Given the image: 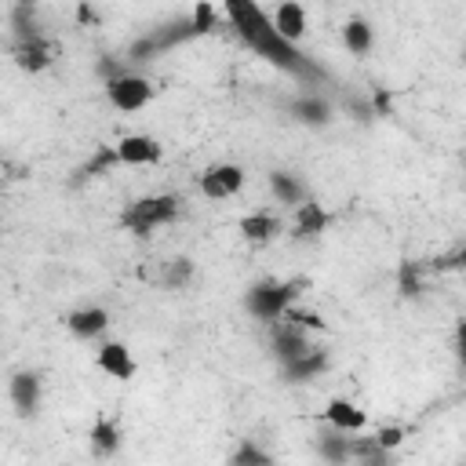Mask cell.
Here are the masks:
<instances>
[{"instance_id": "8fae6325", "label": "cell", "mask_w": 466, "mask_h": 466, "mask_svg": "<svg viewBox=\"0 0 466 466\" xmlns=\"http://www.w3.org/2000/svg\"><path fill=\"white\" fill-rule=\"evenodd\" d=\"M98 368L106 371V375H113V379H131L135 375V357H131V350L124 346V342H106L102 350H98Z\"/></svg>"}, {"instance_id": "4dcf8cb0", "label": "cell", "mask_w": 466, "mask_h": 466, "mask_svg": "<svg viewBox=\"0 0 466 466\" xmlns=\"http://www.w3.org/2000/svg\"><path fill=\"white\" fill-rule=\"evenodd\" d=\"M76 18H80V22H95V11H91L87 4H80V7H76Z\"/></svg>"}, {"instance_id": "d6986e66", "label": "cell", "mask_w": 466, "mask_h": 466, "mask_svg": "<svg viewBox=\"0 0 466 466\" xmlns=\"http://www.w3.org/2000/svg\"><path fill=\"white\" fill-rule=\"evenodd\" d=\"M87 437H91L95 455H102V459H106V455H113V451L120 448V426H116V422H109L106 415H98V419H95V426H91V433H87Z\"/></svg>"}, {"instance_id": "7a4b0ae2", "label": "cell", "mask_w": 466, "mask_h": 466, "mask_svg": "<svg viewBox=\"0 0 466 466\" xmlns=\"http://www.w3.org/2000/svg\"><path fill=\"white\" fill-rule=\"evenodd\" d=\"M182 211V200L171 197V193H153V197H138L124 208L120 215V226L135 237H149L157 226H167L171 218H178Z\"/></svg>"}, {"instance_id": "7402d4cb", "label": "cell", "mask_w": 466, "mask_h": 466, "mask_svg": "<svg viewBox=\"0 0 466 466\" xmlns=\"http://www.w3.org/2000/svg\"><path fill=\"white\" fill-rule=\"evenodd\" d=\"M342 44L353 51V55H368L371 51V25L364 18H350L342 25Z\"/></svg>"}, {"instance_id": "7c38bea8", "label": "cell", "mask_w": 466, "mask_h": 466, "mask_svg": "<svg viewBox=\"0 0 466 466\" xmlns=\"http://www.w3.org/2000/svg\"><path fill=\"white\" fill-rule=\"evenodd\" d=\"M324 368H328V353L324 350H306L302 357H295V360L284 364V382H309Z\"/></svg>"}, {"instance_id": "83f0119b", "label": "cell", "mask_w": 466, "mask_h": 466, "mask_svg": "<svg viewBox=\"0 0 466 466\" xmlns=\"http://www.w3.org/2000/svg\"><path fill=\"white\" fill-rule=\"evenodd\" d=\"M433 269H466V244H462L459 251H451V255L437 258V262H433Z\"/></svg>"}, {"instance_id": "3957f363", "label": "cell", "mask_w": 466, "mask_h": 466, "mask_svg": "<svg viewBox=\"0 0 466 466\" xmlns=\"http://www.w3.org/2000/svg\"><path fill=\"white\" fill-rule=\"evenodd\" d=\"M299 280H258L244 291V309L255 317V320H280L295 299H299Z\"/></svg>"}, {"instance_id": "5b68a950", "label": "cell", "mask_w": 466, "mask_h": 466, "mask_svg": "<svg viewBox=\"0 0 466 466\" xmlns=\"http://www.w3.org/2000/svg\"><path fill=\"white\" fill-rule=\"evenodd\" d=\"M269 350H273V357H277L280 364H288V360L302 357V353H306V350H313V346H309V339H306L302 324H295V320L280 317V320H273V339H269Z\"/></svg>"}, {"instance_id": "ac0fdd59", "label": "cell", "mask_w": 466, "mask_h": 466, "mask_svg": "<svg viewBox=\"0 0 466 466\" xmlns=\"http://www.w3.org/2000/svg\"><path fill=\"white\" fill-rule=\"evenodd\" d=\"M240 233H244L248 244H269V240L280 233V222H277V215L255 211V215H244V218H240Z\"/></svg>"}, {"instance_id": "52a82bcc", "label": "cell", "mask_w": 466, "mask_h": 466, "mask_svg": "<svg viewBox=\"0 0 466 466\" xmlns=\"http://www.w3.org/2000/svg\"><path fill=\"white\" fill-rule=\"evenodd\" d=\"M116 157L120 164H157L164 157V146L149 135H124L116 142Z\"/></svg>"}, {"instance_id": "30bf717a", "label": "cell", "mask_w": 466, "mask_h": 466, "mask_svg": "<svg viewBox=\"0 0 466 466\" xmlns=\"http://www.w3.org/2000/svg\"><path fill=\"white\" fill-rule=\"evenodd\" d=\"M15 62L25 73H40L51 66V44L44 36H29V40H15Z\"/></svg>"}, {"instance_id": "4316f807", "label": "cell", "mask_w": 466, "mask_h": 466, "mask_svg": "<svg viewBox=\"0 0 466 466\" xmlns=\"http://www.w3.org/2000/svg\"><path fill=\"white\" fill-rule=\"evenodd\" d=\"M284 317H288V320H295V324H302V328H324V320H320L317 313H309V309H295V306H291Z\"/></svg>"}, {"instance_id": "484cf974", "label": "cell", "mask_w": 466, "mask_h": 466, "mask_svg": "<svg viewBox=\"0 0 466 466\" xmlns=\"http://www.w3.org/2000/svg\"><path fill=\"white\" fill-rule=\"evenodd\" d=\"M98 73H102V80H116V76H124V73H127V66H124V62H116L113 55H102V58H98Z\"/></svg>"}, {"instance_id": "f546056e", "label": "cell", "mask_w": 466, "mask_h": 466, "mask_svg": "<svg viewBox=\"0 0 466 466\" xmlns=\"http://www.w3.org/2000/svg\"><path fill=\"white\" fill-rule=\"evenodd\" d=\"M455 357H459V364H466V320H459V328H455Z\"/></svg>"}, {"instance_id": "603a6c76", "label": "cell", "mask_w": 466, "mask_h": 466, "mask_svg": "<svg viewBox=\"0 0 466 466\" xmlns=\"http://www.w3.org/2000/svg\"><path fill=\"white\" fill-rule=\"evenodd\" d=\"M189 277H193V258H186V255H178L164 266V284L167 288H186Z\"/></svg>"}, {"instance_id": "1f68e13d", "label": "cell", "mask_w": 466, "mask_h": 466, "mask_svg": "<svg viewBox=\"0 0 466 466\" xmlns=\"http://www.w3.org/2000/svg\"><path fill=\"white\" fill-rule=\"evenodd\" d=\"M462 66H466V47H462Z\"/></svg>"}, {"instance_id": "ffe728a7", "label": "cell", "mask_w": 466, "mask_h": 466, "mask_svg": "<svg viewBox=\"0 0 466 466\" xmlns=\"http://www.w3.org/2000/svg\"><path fill=\"white\" fill-rule=\"evenodd\" d=\"M120 164V157H116V146H102L87 164H80L76 171H73V186H80L84 178H98V175H106L109 167H116Z\"/></svg>"}, {"instance_id": "ba28073f", "label": "cell", "mask_w": 466, "mask_h": 466, "mask_svg": "<svg viewBox=\"0 0 466 466\" xmlns=\"http://www.w3.org/2000/svg\"><path fill=\"white\" fill-rule=\"evenodd\" d=\"M66 328H69L76 339H95V335H102V331L109 328V313H106L102 306H80V309H73V313L66 317Z\"/></svg>"}, {"instance_id": "9a60e30c", "label": "cell", "mask_w": 466, "mask_h": 466, "mask_svg": "<svg viewBox=\"0 0 466 466\" xmlns=\"http://www.w3.org/2000/svg\"><path fill=\"white\" fill-rule=\"evenodd\" d=\"M288 109H291V116H295L299 124H309V127H324V124L331 120V106H328L320 95H302V98H295Z\"/></svg>"}, {"instance_id": "6da1fadb", "label": "cell", "mask_w": 466, "mask_h": 466, "mask_svg": "<svg viewBox=\"0 0 466 466\" xmlns=\"http://www.w3.org/2000/svg\"><path fill=\"white\" fill-rule=\"evenodd\" d=\"M226 15H229L233 33H237L258 58H266L269 66L284 69L288 76H295V80H302V84H328V80H331V73H328L320 62H313V58H309L306 51H299L288 36H280V29L273 25V18L262 11L258 0H226Z\"/></svg>"}, {"instance_id": "8992f818", "label": "cell", "mask_w": 466, "mask_h": 466, "mask_svg": "<svg viewBox=\"0 0 466 466\" xmlns=\"http://www.w3.org/2000/svg\"><path fill=\"white\" fill-rule=\"evenodd\" d=\"M240 186H244V171L237 164H211L200 175V193L211 200H226L233 193H240Z\"/></svg>"}, {"instance_id": "4fadbf2b", "label": "cell", "mask_w": 466, "mask_h": 466, "mask_svg": "<svg viewBox=\"0 0 466 466\" xmlns=\"http://www.w3.org/2000/svg\"><path fill=\"white\" fill-rule=\"evenodd\" d=\"M324 419H328V426H335V430H346V433H353V430H364V426H368V415H364L357 404L342 400V397L328 400V408H324Z\"/></svg>"}, {"instance_id": "d4e9b609", "label": "cell", "mask_w": 466, "mask_h": 466, "mask_svg": "<svg viewBox=\"0 0 466 466\" xmlns=\"http://www.w3.org/2000/svg\"><path fill=\"white\" fill-rule=\"evenodd\" d=\"M248 462H269V451H262V448H255V444H240L237 451H233V466H248Z\"/></svg>"}, {"instance_id": "277c9868", "label": "cell", "mask_w": 466, "mask_h": 466, "mask_svg": "<svg viewBox=\"0 0 466 466\" xmlns=\"http://www.w3.org/2000/svg\"><path fill=\"white\" fill-rule=\"evenodd\" d=\"M106 98L113 109H124V113H135L142 109L149 98H153V84L146 76H135V73H124L116 80H106Z\"/></svg>"}, {"instance_id": "e0dca14e", "label": "cell", "mask_w": 466, "mask_h": 466, "mask_svg": "<svg viewBox=\"0 0 466 466\" xmlns=\"http://www.w3.org/2000/svg\"><path fill=\"white\" fill-rule=\"evenodd\" d=\"M324 226H328V215H324L320 204L302 200V204L295 208V237H299V240H313V237H320Z\"/></svg>"}, {"instance_id": "44dd1931", "label": "cell", "mask_w": 466, "mask_h": 466, "mask_svg": "<svg viewBox=\"0 0 466 466\" xmlns=\"http://www.w3.org/2000/svg\"><path fill=\"white\" fill-rule=\"evenodd\" d=\"M346 430H328V433H320V444H317V451L328 459V462H346L350 455H353V441L350 437H342Z\"/></svg>"}, {"instance_id": "5bb4252c", "label": "cell", "mask_w": 466, "mask_h": 466, "mask_svg": "<svg viewBox=\"0 0 466 466\" xmlns=\"http://www.w3.org/2000/svg\"><path fill=\"white\" fill-rule=\"evenodd\" d=\"M273 25L280 29V36H288L291 44H299V40L306 36V11H302V4L284 0V4L277 7V15H273Z\"/></svg>"}, {"instance_id": "9c48e42d", "label": "cell", "mask_w": 466, "mask_h": 466, "mask_svg": "<svg viewBox=\"0 0 466 466\" xmlns=\"http://www.w3.org/2000/svg\"><path fill=\"white\" fill-rule=\"evenodd\" d=\"M11 404L18 415H33L40 404V375L36 371H18L11 379Z\"/></svg>"}, {"instance_id": "2e32d148", "label": "cell", "mask_w": 466, "mask_h": 466, "mask_svg": "<svg viewBox=\"0 0 466 466\" xmlns=\"http://www.w3.org/2000/svg\"><path fill=\"white\" fill-rule=\"evenodd\" d=\"M269 189H273V197L280 200V204H302V200H309V193H306V182L299 178V175H291V171H269Z\"/></svg>"}, {"instance_id": "cb8c5ba5", "label": "cell", "mask_w": 466, "mask_h": 466, "mask_svg": "<svg viewBox=\"0 0 466 466\" xmlns=\"http://www.w3.org/2000/svg\"><path fill=\"white\" fill-rule=\"evenodd\" d=\"M422 291V266L419 262H404L400 266V295L415 299Z\"/></svg>"}, {"instance_id": "f1b7e54d", "label": "cell", "mask_w": 466, "mask_h": 466, "mask_svg": "<svg viewBox=\"0 0 466 466\" xmlns=\"http://www.w3.org/2000/svg\"><path fill=\"white\" fill-rule=\"evenodd\" d=\"M400 437H404V433H400L397 426H382V430L375 433V441H379L382 448H397V444H400Z\"/></svg>"}]
</instances>
